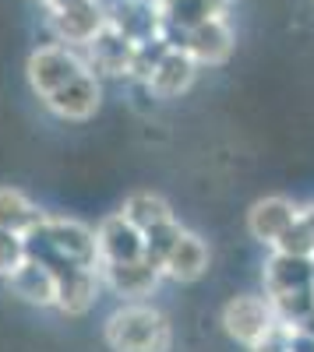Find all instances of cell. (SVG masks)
I'll use <instances>...</instances> for the list:
<instances>
[{"instance_id":"6da1fadb","label":"cell","mask_w":314,"mask_h":352,"mask_svg":"<svg viewBox=\"0 0 314 352\" xmlns=\"http://www.w3.org/2000/svg\"><path fill=\"white\" fill-rule=\"evenodd\" d=\"M25 254L46 264L50 272L61 268H96L99 264V250H96V232L89 226H81L74 219H50L43 215V222L36 229L25 232Z\"/></svg>"},{"instance_id":"7a4b0ae2","label":"cell","mask_w":314,"mask_h":352,"mask_svg":"<svg viewBox=\"0 0 314 352\" xmlns=\"http://www.w3.org/2000/svg\"><path fill=\"white\" fill-rule=\"evenodd\" d=\"M265 300L272 314L286 324H304L314 314V257H293V254H279L265 261Z\"/></svg>"},{"instance_id":"3957f363","label":"cell","mask_w":314,"mask_h":352,"mask_svg":"<svg viewBox=\"0 0 314 352\" xmlns=\"http://www.w3.org/2000/svg\"><path fill=\"white\" fill-rule=\"evenodd\" d=\"M103 338L113 352H169L174 328L163 310L145 303H124L103 324Z\"/></svg>"},{"instance_id":"277c9868","label":"cell","mask_w":314,"mask_h":352,"mask_svg":"<svg viewBox=\"0 0 314 352\" xmlns=\"http://www.w3.org/2000/svg\"><path fill=\"white\" fill-rule=\"evenodd\" d=\"M163 39L169 46H180L198 67L226 64V56L233 53V28L226 21V14H212V18L194 21L187 28H169L163 21Z\"/></svg>"},{"instance_id":"5b68a950","label":"cell","mask_w":314,"mask_h":352,"mask_svg":"<svg viewBox=\"0 0 314 352\" xmlns=\"http://www.w3.org/2000/svg\"><path fill=\"white\" fill-rule=\"evenodd\" d=\"M81 71H89L81 60V50L67 46V43H50V46H39L25 64V74H28V85L39 99L53 96L61 85H67L71 78H78Z\"/></svg>"},{"instance_id":"8992f818","label":"cell","mask_w":314,"mask_h":352,"mask_svg":"<svg viewBox=\"0 0 314 352\" xmlns=\"http://www.w3.org/2000/svg\"><path fill=\"white\" fill-rule=\"evenodd\" d=\"M81 60L96 74H109V78H131V64H134V43L121 32L117 25L106 18V25L81 46Z\"/></svg>"},{"instance_id":"52a82bcc","label":"cell","mask_w":314,"mask_h":352,"mask_svg":"<svg viewBox=\"0 0 314 352\" xmlns=\"http://www.w3.org/2000/svg\"><path fill=\"white\" fill-rule=\"evenodd\" d=\"M99 278H103L106 289L117 292L121 300L138 303V300H145L156 292L163 272L152 268L145 257H138V261H99Z\"/></svg>"},{"instance_id":"ba28073f","label":"cell","mask_w":314,"mask_h":352,"mask_svg":"<svg viewBox=\"0 0 314 352\" xmlns=\"http://www.w3.org/2000/svg\"><path fill=\"white\" fill-rule=\"evenodd\" d=\"M61 120H89V116H96L99 102H103V85H99V74L96 71H81L78 78H71L67 85H61L53 96L43 99Z\"/></svg>"},{"instance_id":"9c48e42d","label":"cell","mask_w":314,"mask_h":352,"mask_svg":"<svg viewBox=\"0 0 314 352\" xmlns=\"http://www.w3.org/2000/svg\"><path fill=\"white\" fill-rule=\"evenodd\" d=\"M272 320H275V314H272L265 296H233L222 307L226 335H230L233 342H240V345H247V349L265 335V328L272 324Z\"/></svg>"},{"instance_id":"30bf717a","label":"cell","mask_w":314,"mask_h":352,"mask_svg":"<svg viewBox=\"0 0 314 352\" xmlns=\"http://www.w3.org/2000/svg\"><path fill=\"white\" fill-rule=\"evenodd\" d=\"M194 74H198V64L191 60V56L180 46H166L141 85L159 99H177L194 85Z\"/></svg>"},{"instance_id":"8fae6325","label":"cell","mask_w":314,"mask_h":352,"mask_svg":"<svg viewBox=\"0 0 314 352\" xmlns=\"http://www.w3.org/2000/svg\"><path fill=\"white\" fill-rule=\"evenodd\" d=\"M96 250H99V261H138L145 254V232L121 212L106 215L96 229Z\"/></svg>"},{"instance_id":"7c38bea8","label":"cell","mask_w":314,"mask_h":352,"mask_svg":"<svg viewBox=\"0 0 314 352\" xmlns=\"http://www.w3.org/2000/svg\"><path fill=\"white\" fill-rule=\"evenodd\" d=\"M56 275V310L67 314V317H81L85 310H89L99 296V264L96 268H61L53 272Z\"/></svg>"},{"instance_id":"4fadbf2b","label":"cell","mask_w":314,"mask_h":352,"mask_svg":"<svg viewBox=\"0 0 314 352\" xmlns=\"http://www.w3.org/2000/svg\"><path fill=\"white\" fill-rule=\"evenodd\" d=\"M106 18L131 43H145V39L163 36V8L156 0H117L113 8H106Z\"/></svg>"},{"instance_id":"5bb4252c","label":"cell","mask_w":314,"mask_h":352,"mask_svg":"<svg viewBox=\"0 0 314 352\" xmlns=\"http://www.w3.org/2000/svg\"><path fill=\"white\" fill-rule=\"evenodd\" d=\"M46 21H50V28L56 32V43H67V46L81 50L106 25V8H103V0H92V4L46 14Z\"/></svg>"},{"instance_id":"9a60e30c","label":"cell","mask_w":314,"mask_h":352,"mask_svg":"<svg viewBox=\"0 0 314 352\" xmlns=\"http://www.w3.org/2000/svg\"><path fill=\"white\" fill-rule=\"evenodd\" d=\"M297 215H300V208H297L293 201H286V197H262V201L251 204L247 229H251L254 240H262V243L272 247L282 232L297 222Z\"/></svg>"},{"instance_id":"2e32d148","label":"cell","mask_w":314,"mask_h":352,"mask_svg":"<svg viewBox=\"0 0 314 352\" xmlns=\"http://www.w3.org/2000/svg\"><path fill=\"white\" fill-rule=\"evenodd\" d=\"M8 285L18 300L32 303V307H53L56 303V275L46 268V264L25 257L18 268L8 275Z\"/></svg>"},{"instance_id":"e0dca14e","label":"cell","mask_w":314,"mask_h":352,"mask_svg":"<svg viewBox=\"0 0 314 352\" xmlns=\"http://www.w3.org/2000/svg\"><path fill=\"white\" fill-rule=\"evenodd\" d=\"M209 268V247L202 236H194V232H180V240L174 243V250L166 254L163 261V275H169L174 282H194L202 278Z\"/></svg>"},{"instance_id":"ac0fdd59","label":"cell","mask_w":314,"mask_h":352,"mask_svg":"<svg viewBox=\"0 0 314 352\" xmlns=\"http://www.w3.org/2000/svg\"><path fill=\"white\" fill-rule=\"evenodd\" d=\"M43 215H46V212L39 208L36 201H28L21 190L0 187V226H4V229L25 236L28 229H36V226L43 222Z\"/></svg>"},{"instance_id":"d6986e66","label":"cell","mask_w":314,"mask_h":352,"mask_svg":"<svg viewBox=\"0 0 314 352\" xmlns=\"http://www.w3.org/2000/svg\"><path fill=\"white\" fill-rule=\"evenodd\" d=\"M156 4L163 8V21L169 28H187L194 21L230 11V0H156Z\"/></svg>"},{"instance_id":"ffe728a7","label":"cell","mask_w":314,"mask_h":352,"mask_svg":"<svg viewBox=\"0 0 314 352\" xmlns=\"http://www.w3.org/2000/svg\"><path fill=\"white\" fill-rule=\"evenodd\" d=\"M124 219H131L141 232L145 229H152V226H159V222H166V219H174V208L166 204V197H159V194H152V190H138V194H131L127 201H124V212H121Z\"/></svg>"},{"instance_id":"44dd1931","label":"cell","mask_w":314,"mask_h":352,"mask_svg":"<svg viewBox=\"0 0 314 352\" xmlns=\"http://www.w3.org/2000/svg\"><path fill=\"white\" fill-rule=\"evenodd\" d=\"M180 226H177V219H166V222H159V226H152V229H145V257L152 268H159L163 272V261H166V254L174 250V243L180 240Z\"/></svg>"},{"instance_id":"7402d4cb","label":"cell","mask_w":314,"mask_h":352,"mask_svg":"<svg viewBox=\"0 0 314 352\" xmlns=\"http://www.w3.org/2000/svg\"><path fill=\"white\" fill-rule=\"evenodd\" d=\"M272 250L293 254V257H314V236H311V226L304 222V215H297V222L272 243Z\"/></svg>"},{"instance_id":"603a6c76","label":"cell","mask_w":314,"mask_h":352,"mask_svg":"<svg viewBox=\"0 0 314 352\" xmlns=\"http://www.w3.org/2000/svg\"><path fill=\"white\" fill-rule=\"evenodd\" d=\"M25 257H28L25 254V236H18V232L0 226V278H8Z\"/></svg>"},{"instance_id":"cb8c5ba5","label":"cell","mask_w":314,"mask_h":352,"mask_svg":"<svg viewBox=\"0 0 314 352\" xmlns=\"http://www.w3.org/2000/svg\"><path fill=\"white\" fill-rule=\"evenodd\" d=\"M290 335H293V324H286V320H272V324L265 328V335L251 345V352H290Z\"/></svg>"},{"instance_id":"d4e9b609","label":"cell","mask_w":314,"mask_h":352,"mask_svg":"<svg viewBox=\"0 0 314 352\" xmlns=\"http://www.w3.org/2000/svg\"><path fill=\"white\" fill-rule=\"evenodd\" d=\"M290 352H314V335L304 328H293L290 335Z\"/></svg>"},{"instance_id":"484cf974","label":"cell","mask_w":314,"mask_h":352,"mask_svg":"<svg viewBox=\"0 0 314 352\" xmlns=\"http://www.w3.org/2000/svg\"><path fill=\"white\" fill-rule=\"evenodd\" d=\"M81 4H92V0H43V11L46 14H56V11H67V8H81Z\"/></svg>"},{"instance_id":"4316f807","label":"cell","mask_w":314,"mask_h":352,"mask_svg":"<svg viewBox=\"0 0 314 352\" xmlns=\"http://www.w3.org/2000/svg\"><path fill=\"white\" fill-rule=\"evenodd\" d=\"M300 215H304V222L311 226V236H314V204H307V208H300Z\"/></svg>"},{"instance_id":"83f0119b","label":"cell","mask_w":314,"mask_h":352,"mask_svg":"<svg viewBox=\"0 0 314 352\" xmlns=\"http://www.w3.org/2000/svg\"><path fill=\"white\" fill-rule=\"evenodd\" d=\"M36 4H43V0H36Z\"/></svg>"}]
</instances>
